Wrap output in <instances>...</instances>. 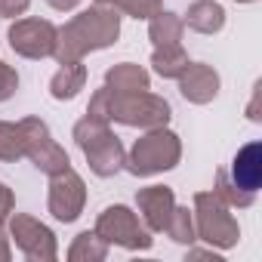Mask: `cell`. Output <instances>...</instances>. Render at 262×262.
Segmentation results:
<instances>
[{
    "label": "cell",
    "mask_w": 262,
    "mask_h": 262,
    "mask_svg": "<svg viewBox=\"0 0 262 262\" xmlns=\"http://www.w3.org/2000/svg\"><path fill=\"white\" fill-rule=\"evenodd\" d=\"M188 53L182 50V43H173V47H155V53H151V68H155V74H161V77H179L185 68H188Z\"/></svg>",
    "instance_id": "obj_18"
},
{
    "label": "cell",
    "mask_w": 262,
    "mask_h": 262,
    "mask_svg": "<svg viewBox=\"0 0 262 262\" xmlns=\"http://www.w3.org/2000/svg\"><path fill=\"white\" fill-rule=\"evenodd\" d=\"M90 117L105 120V123H123V126H139V129H155L170 123V102L164 96H155L148 90L139 93H114L108 86L96 90L86 108Z\"/></svg>",
    "instance_id": "obj_2"
},
{
    "label": "cell",
    "mask_w": 262,
    "mask_h": 262,
    "mask_svg": "<svg viewBox=\"0 0 262 262\" xmlns=\"http://www.w3.org/2000/svg\"><path fill=\"white\" fill-rule=\"evenodd\" d=\"M47 4H50L53 10H59V13H71V10H77L80 0H47Z\"/></svg>",
    "instance_id": "obj_29"
},
{
    "label": "cell",
    "mask_w": 262,
    "mask_h": 262,
    "mask_svg": "<svg viewBox=\"0 0 262 262\" xmlns=\"http://www.w3.org/2000/svg\"><path fill=\"white\" fill-rule=\"evenodd\" d=\"M231 182L241 185L244 191H259V182H262V145L259 142H247L234 161H231V170H228Z\"/></svg>",
    "instance_id": "obj_13"
},
{
    "label": "cell",
    "mask_w": 262,
    "mask_h": 262,
    "mask_svg": "<svg viewBox=\"0 0 262 262\" xmlns=\"http://www.w3.org/2000/svg\"><path fill=\"white\" fill-rule=\"evenodd\" d=\"M47 207H50V213L59 222H74L83 213V207H86V185H83V179L71 167H65V170L50 176Z\"/></svg>",
    "instance_id": "obj_10"
},
{
    "label": "cell",
    "mask_w": 262,
    "mask_h": 262,
    "mask_svg": "<svg viewBox=\"0 0 262 262\" xmlns=\"http://www.w3.org/2000/svg\"><path fill=\"white\" fill-rule=\"evenodd\" d=\"M179 80V93L191 102V105H207L219 96V71L207 62H188V68L176 77Z\"/></svg>",
    "instance_id": "obj_11"
},
{
    "label": "cell",
    "mask_w": 262,
    "mask_h": 262,
    "mask_svg": "<svg viewBox=\"0 0 262 262\" xmlns=\"http://www.w3.org/2000/svg\"><path fill=\"white\" fill-rule=\"evenodd\" d=\"M25 158V145H22V129L19 123H7L0 120V161L4 164H13Z\"/></svg>",
    "instance_id": "obj_22"
},
{
    "label": "cell",
    "mask_w": 262,
    "mask_h": 262,
    "mask_svg": "<svg viewBox=\"0 0 262 262\" xmlns=\"http://www.w3.org/2000/svg\"><path fill=\"white\" fill-rule=\"evenodd\" d=\"M108 247H123V250H148L151 247V231L145 228V222L123 204H111L99 213L96 228H93Z\"/></svg>",
    "instance_id": "obj_6"
},
{
    "label": "cell",
    "mask_w": 262,
    "mask_h": 262,
    "mask_svg": "<svg viewBox=\"0 0 262 262\" xmlns=\"http://www.w3.org/2000/svg\"><path fill=\"white\" fill-rule=\"evenodd\" d=\"M19 129H22V145H25V158L47 176L71 167L68 161V151L53 139L50 126L40 120V117H25L19 120Z\"/></svg>",
    "instance_id": "obj_7"
},
{
    "label": "cell",
    "mask_w": 262,
    "mask_h": 262,
    "mask_svg": "<svg viewBox=\"0 0 262 262\" xmlns=\"http://www.w3.org/2000/svg\"><path fill=\"white\" fill-rule=\"evenodd\" d=\"M83 86H86V65H83V62H65V65L53 74V80H50V96L59 99V102H68V99H74Z\"/></svg>",
    "instance_id": "obj_16"
},
{
    "label": "cell",
    "mask_w": 262,
    "mask_h": 262,
    "mask_svg": "<svg viewBox=\"0 0 262 262\" xmlns=\"http://www.w3.org/2000/svg\"><path fill=\"white\" fill-rule=\"evenodd\" d=\"M136 207H139L148 231H164L170 222V213L176 207V194L170 185H148V188L136 191Z\"/></svg>",
    "instance_id": "obj_12"
},
{
    "label": "cell",
    "mask_w": 262,
    "mask_h": 262,
    "mask_svg": "<svg viewBox=\"0 0 262 262\" xmlns=\"http://www.w3.org/2000/svg\"><path fill=\"white\" fill-rule=\"evenodd\" d=\"M56 34L59 28L50 19H16L7 31V40L22 59H47L56 50Z\"/></svg>",
    "instance_id": "obj_9"
},
{
    "label": "cell",
    "mask_w": 262,
    "mask_h": 262,
    "mask_svg": "<svg viewBox=\"0 0 262 262\" xmlns=\"http://www.w3.org/2000/svg\"><path fill=\"white\" fill-rule=\"evenodd\" d=\"M182 22L198 34H219L225 28V10L216 0H194Z\"/></svg>",
    "instance_id": "obj_15"
},
{
    "label": "cell",
    "mask_w": 262,
    "mask_h": 262,
    "mask_svg": "<svg viewBox=\"0 0 262 262\" xmlns=\"http://www.w3.org/2000/svg\"><path fill=\"white\" fill-rule=\"evenodd\" d=\"M259 99H262V83L253 86V99H250V105H247V117H250L253 123L262 120V114H259Z\"/></svg>",
    "instance_id": "obj_27"
},
{
    "label": "cell",
    "mask_w": 262,
    "mask_h": 262,
    "mask_svg": "<svg viewBox=\"0 0 262 262\" xmlns=\"http://www.w3.org/2000/svg\"><path fill=\"white\" fill-rule=\"evenodd\" d=\"M120 37V16L108 4H96L90 10H80L71 22H65L56 34V50L53 59L59 65L65 62H83L86 53L105 50L117 43Z\"/></svg>",
    "instance_id": "obj_1"
},
{
    "label": "cell",
    "mask_w": 262,
    "mask_h": 262,
    "mask_svg": "<svg viewBox=\"0 0 262 262\" xmlns=\"http://www.w3.org/2000/svg\"><path fill=\"white\" fill-rule=\"evenodd\" d=\"M16 210V194L7 182H0V225H4L10 219V213Z\"/></svg>",
    "instance_id": "obj_25"
},
{
    "label": "cell",
    "mask_w": 262,
    "mask_h": 262,
    "mask_svg": "<svg viewBox=\"0 0 262 262\" xmlns=\"http://www.w3.org/2000/svg\"><path fill=\"white\" fill-rule=\"evenodd\" d=\"M31 0H0V19H16L22 13H28Z\"/></svg>",
    "instance_id": "obj_26"
},
{
    "label": "cell",
    "mask_w": 262,
    "mask_h": 262,
    "mask_svg": "<svg viewBox=\"0 0 262 262\" xmlns=\"http://www.w3.org/2000/svg\"><path fill=\"white\" fill-rule=\"evenodd\" d=\"M179 158H182L179 136L167 126H155V129H145L142 139H136V145L123 158V167L133 176L145 179V176H158V173L173 170L179 164Z\"/></svg>",
    "instance_id": "obj_4"
},
{
    "label": "cell",
    "mask_w": 262,
    "mask_h": 262,
    "mask_svg": "<svg viewBox=\"0 0 262 262\" xmlns=\"http://www.w3.org/2000/svg\"><path fill=\"white\" fill-rule=\"evenodd\" d=\"M164 231H167L170 241H176V244H194V241H198V234H194V216H191L188 207H173L170 222H167Z\"/></svg>",
    "instance_id": "obj_21"
},
{
    "label": "cell",
    "mask_w": 262,
    "mask_h": 262,
    "mask_svg": "<svg viewBox=\"0 0 262 262\" xmlns=\"http://www.w3.org/2000/svg\"><path fill=\"white\" fill-rule=\"evenodd\" d=\"M182 34H185V22H182V16H176L170 10H161L148 19V37H151L155 47L182 43Z\"/></svg>",
    "instance_id": "obj_17"
},
{
    "label": "cell",
    "mask_w": 262,
    "mask_h": 262,
    "mask_svg": "<svg viewBox=\"0 0 262 262\" xmlns=\"http://www.w3.org/2000/svg\"><path fill=\"white\" fill-rule=\"evenodd\" d=\"M10 241L34 262H53L59 259V244L50 225H43L40 219L28 216V213H10Z\"/></svg>",
    "instance_id": "obj_8"
},
{
    "label": "cell",
    "mask_w": 262,
    "mask_h": 262,
    "mask_svg": "<svg viewBox=\"0 0 262 262\" xmlns=\"http://www.w3.org/2000/svg\"><path fill=\"white\" fill-rule=\"evenodd\" d=\"M237 4H253V0H237Z\"/></svg>",
    "instance_id": "obj_30"
},
{
    "label": "cell",
    "mask_w": 262,
    "mask_h": 262,
    "mask_svg": "<svg viewBox=\"0 0 262 262\" xmlns=\"http://www.w3.org/2000/svg\"><path fill=\"white\" fill-rule=\"evenodd\" d=\"M105 86L114 93H139V90H151V77L136 62H120L105 71Z\"/></svg>",
    "instance_id": "obj_14"
},
{
    "label": "cell",
    "mask_w": 262,
    "mask_h": 262,
    "mask_svg": "<svg viewBox=\"0 0 262 262\" xmlns=\"http://www.w3.org/2000/svg\"><path fill=\"white\" fill-rule=\"evenodd\" d=\"M96 4H99V0H96Z\"/></svg>",
    "instance_id": "obj_31"
},
{
    "label": "cell",
    "mask_w": 262,
    "mask_h": 262,
    "mask_svg": "<svg viewBox=\"0 0 262 262\" xmlns=\"http://www.w3.org/2000/svg\"><path fill=\"white\" fill-rule=\"evenodd\" d=\"M194 234L201 241H207L216 250H231L241 241V225L231 216V207L210 188V191H198L194 194Z\"/></svg>",
    "instance_id": "obj_5"
},
{
    "label": "cell",
    "mask_w": 262,
    "mask_h": 262,
    "mask_svg": "<svg viewBox=\"0 0 262 262\" xmlns=\"http://www.w3.org/2000/svg\"><path fill=\"white\" fill-rule=\"evenodd\" d=\"M13 259V247H10V231H4L0 225V262H10Z\"/></svg>",
    "instance_id": "obj_28"
},
{
    "label": "cell",
    "mask_w": 262,
    "mask_h": 262,
    "mask_svg": "<svg viewBox=\"0 0 262 262\" xmlns=\"http://www.w3.org/2000/svg\"><path fill=\"white\" fill-rule=\"evenodd\" d=\"M228 207H237V210H247V207H253L256 204V194L253 191H244L241 185H234L231 182V176H228V170H219L216 173V188H213Z\"/></svg>",
    "instance_id": "obj_20"
},
{
    "label": "cell",
    "mask_w": 262,
    "mask_h": 262,
    "mask_svg": "<svg viewBox=\"0 0 262 262\" xmlns=\"http://www.w3.org/2000/svg\"><path fill=\"white\" fill-rule=\"evenodd\" d=\"M105 256H108V244L96 231H80L74 237V244L68 247V259L71 262H102Z\"/></svg>",
    "instance_id": "obj_19"
},
{
    "label": "cell",
    "mask_w": 262,
    "mask_h": 262,
    "mask_svg": "<svg viewBox=\"0 0 262 262\" xmlns=\"http://www.w3.org/2000/svg\"><path fill=\"white\" fill-rule=\"evenodd\" d=\"M16 90H19V74H16V68L7 65V62H0V102L13 99Z\"/></svg>",
    "instance_id": "obj_24"
},
{
    "label": "cell",
    "mask_w": 262,
    "mask_h": 262,
    "mask_svg": "<svg viewBox=\"0 0 262 262\" xmlns=\"http://www.w3.org/2000/svg\"><path fill=\"white\" fill-rule=\"evenodd\" d=\"M74 142H77V148L83 151V158H86V164H90V170H93L96 176L108 179V176H114L117 170H123L126 151H123L120 139L111 133V126H108L105 120H96V117H90V114L80 117V120L74 123Z\"/></svg>",
    "instance_id": "obj_3"
},
{
    "label": "cell",
    "mask_w": 262,
    "mask_h": 262,
    "mask_svg": "<svg viewBox=\"0 0 262 262\" xmlns=\"http://www.w3.org/2000/svg\"><path fill=\"white\" fill-rule=\"evenodd\" d=\"M99 4H108L111 10H117L129 19H151L155 13L164 10V0H99Z\"/></svg>",
    "instance_id": "obj_23"
}]
</instances>
